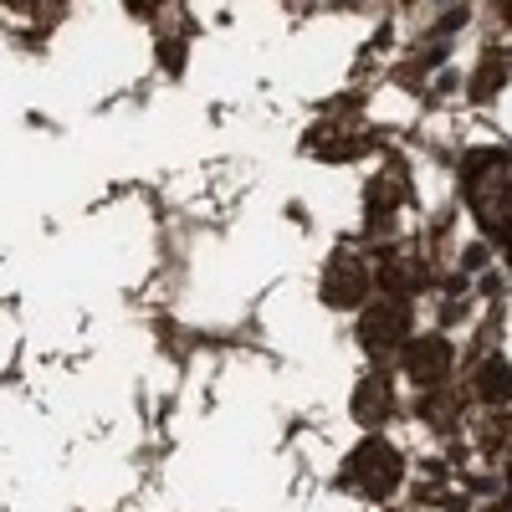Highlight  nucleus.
Here are the masks:
<instances>
[{
	"instance_id": "obj_11",
	"label": "nucleus",
	"mask_w": 512,
	"mask_h": 512,
	"mask_svg": "<svg viewBox=\"0 0 512 512\" xmlns=\"http://www.w3.org/2000/svg\"><path fill=\"white\" fill-rule=\"evenodd\" d=\"M502 11H507V21H512V0H502Z\"/></svg>"
},
{
	"instance_id": "obj_5",
	"label": "nucleus",
	"mask_w": 512,
	"mask_h": 512,
	"mask_svg": "<svg viewBox=\"0 0 512 512\" xmlns=\"http://www.w3.org/2000/svg\"><path fill=\"white\" fill-rule=\"evenodd\" d=\"M405 369H410L415 384L431 390V384H441L446 369H451V344H446V338H415L410 354H405Z\"/></svg>"
},
{
	"instance_id": "obj_4",
	"label": "nucleus",
	"mask_w": 512,
	"mask_h": 512,
	"mask_svg": "<svg viewBox=\"0 0 512 512\" xmlns=\"http://www.w3.org/2000/svg\"><path fill=\"white\" fill-rule=\"evenodd\" d=\"M364 297H369V267L359 262L354 251H338L333 262H328V272H323V303L359 308Z\"/></svg>"
},
{
	"instance_id": "obj_10",
	"label": "nucleus",
	"mask_w": 512,
	"mask_h": 512,
	"mask_svg": "<svg viewBox=\"0 0 512 512\" xmlns=\"http://www.w3.org/2000/svg\"><path fill=\"white\" fill-rule=\"evenodd\" d=\"M0 6H41V0H0Z\"/></svg>"
},
{
	"instance_id": "obj_7",
	"label": "nucleus",
	"mask_w": 512,
	"mask_h": 512,
	"mask_svg": "<svg viewBox=\"0 0 512 512\" xmlns=\"http://www.w3.org/2000/svg\"><path fill=\"white\" fill-rule=\"evenodd\" d=\"M477 390H482V400H492V405L512 400V369H507L502 359H487V364L477 369Z\"/></svg>"
},
{
	"instance_id": "obj_8",
	"label": "nucleus",
	"mask_w": 512,
	"mask_h": 512,
	"mask_svg": "<svg viewBox=\"0 0 512 512\" xmlns=\"http://www.w3.org/2000/svg\"><path fill=\"white\" fill-rule=\"evenodd\" d=\"M420 277H425V267L415 262V256H405V251L395 256V262H384V272H379V282L390 287L395 297H400V292H410V287H420Z\"/></svg>"
},
{
	"instance_id": "obj_12",
	"label": "nucleus",
	"mask_w": 512,
	"mask_h": 512,
	"mask_svg": "<svg viewBox=\"0 0 512 512\" xmlns=\"http://www.w3.org/2000/svg\"><path fill=\"white\" fill-rule=\"evenodd\" d=\"M507 487H512V472H507Z\"/></svg>"
},
{
	"instance_id": "obj_6",
	"label": "nucleus",
	"mask_w": 512,
	"mask_h": 512,
	"mask_svg": "<svg viewBox=\"0 0 512 512\" xmlns=\"http://www.w3.org/2000/svg\"><path fill=\"white\" fill-rule=\"evenodd\" d=\"M384 415H390V384H384V379H364L354 390V420L379 425Z\"/></svg>"
},
{
	"instance_id": "obj_9",
	"label": "nucleus",
	"mask_w": 512,
	"mask_h": 512,
	"mask_svg": "<svg viewBox=\"0 0 512 512\" xmlns=\"http://www.w3.org/2000/svg\"><path fill=\"white\" fill-rule=\"evenodd\" d=\"M154 6H159V0H128V11H139V16H149Z\"/></svg>"
},
{
	"instance_id": "obj_2",
	"label": "nucleus",
	"mask_w": 512,
	"mask_h": 512,
	"mask_svg": "<svg viewBox=\"0 0 512 512\" xmlns=\"http://www.w3.org/2000/svg\"><path fill=\"white\" fill-rule=\"evenodd\" d=\"M344 482L359 492V497H390L395 492V482H400V456H395V446H384V441H364L354 456H349V466H344Z\"/></svg>"
},
{
	"instance_id": "obj_3",
	"label": "nucleus",
	"mask_w": 512,
	"mask_h": 512,
	"mask_svg": "<svg viewBox=\"0 0 512 512\" xmlns=\"http://www.w3.org/2000/svg\"><path fill=\"white\" fill-rule=\"evenodd\" d=\"M410 333V303L405 297H379V303L364 308V323H359V338H364V349L369 354H390L400 338Z\"/></svg>"
},
{
	"instance_id": "obj_1",
	"label": "nucleus",
	"mask_w": 512,
	"mask_h": 512,
	"mask_svg": "<svg viewBox=\"0 0 512 512\" xmlns=\"http://www.w3.org/2000/svg\"><path fill=\"white\" fill-rule=\"evenodd\" d=\"M466 200H472L477 221L512 246V154L482 149L466 159Z\"/></svg>"
}]
</instances>
